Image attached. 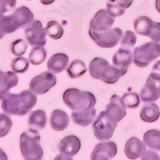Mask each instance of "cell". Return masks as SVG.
Listing matches in <instances>:
<instances>
[{
  "instance_id": "obj_1",
  "label": "cell",
  "mask_w": 160,
  "mask_h": 160,
  "mask_svg": "<svg viewBox=\"0 0 160 160\" xmlns=\"http://www.w3.org/2000/svg\"><path fill=\"white\" fill-rule=\"evenodd\" d=\"M37 95L31 90H25L18 94L10 92L2 100V109L9 115H27L37 102Z\"/></svg>"
},
{
  "instance_id": "obj_2",
  "label": "cell",
  "mask_w": 160,
  "mask_h": 160,
  "mask_svg": "<svg viewBox=\"0 0 160 160\" xmlns=\"http://www.w3.org/2000/svg\"><path fill=\"white\" fill-rule=\"evenodd\" d=\"M89 72L92 78L101 79L108 84H113L126 75L128 69L111 65L108 60L102 58H95L90 62Z\"/></svg>"
},
{
  "instance_id": "obj_3",
  "label": "cell",
  "mask_w": 160,
  "mask_h": 160,
  "mask_svg": "<svg viewBox=\"0 0 160 160\" xmlns=\"http://www.w3.org/2000/svg\"><path fill=\"white\" fill-rule=\"evenodd\" d=\"M34 21V15L27 7H20L11 15L0 17V28L4 34L15 32L19 28H26Z\"/></svg>"
},
{
  "instance_id": "obj_4",
  "label": "cell",
  "mask_w": 160,
  "mask_h": 160,
  "mask_svg": "<svg viewBox=\"0 0 160 160\" xmlns=\"http://www.w3.org/2000/svg\"><path fill=\"white\" fill-rule=\"evenodd\" d=\"M38 131L31 129L22 132L20 136V148L22 157L26 160H41L43 157V150L40 144Z\"/></svg>"
},
{
  "instance_id": "obj_5",
  "label": "cell",
  "mask_w": 160,
  "mask_h": 160,
  "mask_svg": "<svg viewBox=\"0 0 160 160\" xmlns=\"http://www.w3.org/2000/svg\"><path fill=\"white\" fill-rule=\"evenodd\" d=\"M64 102L72 111H81L95 107L96 98L89 91H82L77 88L66 90L62 96Z\"/></svg>"
},
{
  "instance_id": "obj_6",
  "label": "cell",
  "mask_w": 160,
  "mask_h": 160,
  "mask_svg": "<svg viewBox=\"0 0 160 160\" xmlns=\"http://www.w3.org/2000/svg\"><path fill=\"white\" fill-rule=\"evenodd\" d=\"M160 56V43L148 42L135 48L133 51V62L138 68H147Z\"/></svg>"
},
{
  "instance_id": "obj_7",
  "label": "cell",
  "mask_w": 160,
  "mask_h": 160,
  "mask_svg": "<svg viewBox=\"0 0 160 160\" xmlns=\"http://www.w3.org/2000/svg\"><path fill=\"white\" fill-rule=\"evenodd\" d=\"M117 123L109 119L105 111H101L92 124L95 138L99 141H108L113 136Z\"/></svg>"
},
{
  "instance_id": "obj_8",
  "label": "cell",
  "mask_w": 160,
  "mask_h": 160,
  "mask_svg": "<svg viewBox=\"0 0 160 160\" xmlns=\"http://www.w3.org/2000/svg\"><path fill=\"white\" fill-rule=\"evenodd\" d=\"M123 32L122 29L118 28H111L104 32H95L89 30V35L93 41L100 48H112L118 45L122 37Z\"/></svg>"
},
{
  "instance_id": "obj_9",
  "label": "cell",
  "mask_w": 160,
  "mask_h": 160,
  "mask_svg": "<svg viewBox=\"0 0 160 160\" xmlns=\"http://www.w3.org/2000/svg\"><path fill=\"white\" fill-rule=\"evenodd\" d=\"M56 82V75L51 71H46L31 79L29 88L35 95H43L51 89Z\"/></svg>"
},
{
  "instance_id": "obj_10",
  "label": "cell",
  "mask_w": 160,
  "mask_h": 160,
  "mask_svg": "<svg viewBox=\"0 0 160 160\" xmlns=\"http://www.w3.org/2000/svg\"><path fill=\"white\" fill-rule=\"evenodd\" d=\"M160 98V75L151 73L146 84L140 91V98L142 102H155Z\"/></svg>"
},
{
  "instance_id": "obj_11",
  "label": "cell",
  "mask_w": 160,
  "mask_h": 160,
  "mask_svg": "<svg viewBox=\"0 0 160 160\" xmlns=\"http://www.w3.org/2000/svg\"><path fill=\"white\" fill-rule=\"evenodd\" d=\"M46 35V29L38 20L33 21L25 28L26 39L32 47H44L47 42Z\"/></svg>"
},
{
  "instance_id": "obj_12",
  "label": "cell",
  "mask_w": 160,
  "mask_h": 160,
  "mask_svg": "<svg viewBox=\"0 0 160 160\" xmlns=\"http://www.w3.org/2000/svg\"><path fill=\"white\" fill-rule=\"evenodd\" d=\"M81 148V141L75 135H68L64 137L59 142L58 149L60 152V155L56 157V159H72L79 151Z\"/></svg>"
},
{
  "instance_id": "obj_13",
  "label": "cell",
  "mask_w": 160,
  "mask_h": 160,
  "mask_svg": "<svg viewBox=\"0 0 160 160\" xmlns=\"http://www.w3.org/2000/svg\"><path fill=\"white\" fill-rule=\"evenodd\" d=\"M105 112L111 121L118 123L127 115V106L121 97L114 95L111 97Z\"/></svg>"
},
{
  "instance_id": "obj_14",
  "label": "cell",
  "mask_w": 160,
  "mask_h": 160,
  "mask_svg": "<svg viewBox=\"0 0 160 160\" xmlns=\"http://www.w3.org/2000/svg\"><path fill=\"white\" fill-rule=\"evenodd\" d=\"M115 23V18L111 17L106 10L102 9L95 14L91 19L90 29L95 32H104L112 28Z\"/></svg>"
},
{
  "instance_id": "obj_15",
  "label": "cell",
  "mask_w": 160,
  "mask_h": 160,
  "mask_svg": "<svg viewBox=\"0 0 160 160\" xmlns=\"http://www.w3.org/2000/svg\"><path fill=\"white\" fill-rule=\"evenodd\" d=\"M117 154V146L114 142H99L96 144L91 155V160L112 159Z\"/></svg>"
},
{
  "instance_id": "obj_16",
  "label": "cell",
  "mask_w": 160,
  "mask_h": 160,
  "mask_svg": "<svg viewBox=\"0 0 160 160\" xmlns=\"http://www.w3.org/2000/svg\"><path fill=\"white\" fill-rule=\"evenodd\" d=\"M146 145L137 137H131L127 141L124 148V152L129 159H137L141 158L146 149Z\"/></svg>"
},
{
  "instance_id": "obj_17",
  "label": "cell",
  "mask_w": 160,
  "mask_h": 160,
  "mask_svg": "<svg viewBox=\"0 0 160 160\" xmlns=\"http://www.w3.org/2000/svg\"><path fill=\"white\" fill-rule=\"evenodd\" d=\"M18 82V77L14 71L3 72L0 71V100L8 95L13 88L16 87Z\"/></svg>"
},
{
  "instance_id": "obj_18",
  "label": "cell",
  "mask_w": 160,
  "mask_h": 160,
  "mask_svg": "<svg viewBox=\"0 0 160 160\" xmlns=\"http://www.w3.org/2000/svg\"><path fill=\"white\" fill-rule=\"evenodd\" d=\"M97 111L95 107L81 111H72L71 118L75 124L81 127H88L91 125L95 119Z\"/></svg>"
},
{
  "instance_id": "obj_19",
  "label": "cell",
  "mask_w": 160,
  "mask_h": 160,
  "mask_svg": "<svg viewBox=\"0 0 160 160\" xmlns=\"http://www.w3.org/2000/svg\"><path fill=\"white\" fill-rule=\"evenodd\" d=\"M69 63V58L66 54L58 53L53 55L48 60L47 67L48 71L54 74H59L68 68Z\"/></svg>"
},
{
  "instance_id": "obj_20",
  "label": "cell",
  "mask_w": 160,
  "mask_h": 160,
  "mask_svg": "<svg viewBox=\"0 0 160 160\" xmlns=\"http://www.w3.org/2000/svg\"><path fill=\"white\" fill-rule=\"evenodd\" d=\"M70 119L68 113L62 110H55L51 113L50 124L53 130L56 131H64L69 125Z\"/></svg>"
},
{
  "instance_id": "obj_21",
  "label": "cell",
  "mask_w": 160,
  "mask_h": 160,
  "mask_svg": "<svg viewBox=\"0 0 160 160\" xmlns=\"http://www.w3.org/2000/svg\"><path fill=\"white\" fill-rule=\"evenodd\" d=\"M112 62L117 68L128 69L133 62V54L129 49L120 48L113 56Z\"/></svg>"
},
{
  "instance_id": "obj_22",
  "label": "cell",
  "mask_w": 160,
  "mask_h": 160,
  "mask_svg": "<svg viewBox=\"0 0 160 160\" xmlns=\"http://www.w3.org/2000/svg\"><path fill=\"white\" fill-rule=\"evenodd\" d=\"M28 122L31 129L37 130V131L44 129L48 122L47 114L42 110H36L32 111L28 117Z\"/></svg>"
},
{
  "instance_id": "obj_23",
  "label": "cell",
  "mask_w": 160,
  "mask_h": 160,
  "mask_svg": "<svg viewBox=\"0 0 160 160\" xmlns=\"http://www.w3.org/2000/svg\"><path fill=\"white\" fill-rule=\"evenodd\" d=\"M160 116V111L158 105L154 102H150L142 106L140 111V117L144 122H153L158 119Z\"/></svg>"
},
{
  "instance_id": "obj_24",
  "label": "cell",
  "mask_w": 160,
  "mask_h": 160,
  "mask_svg": "<svg viewBox=\"0 0 160 160\" xmlns=\"http://www.w3.org/2000/svg\"><path fill=\"white\" fill-rule=\"evenodd\" d=\"M153 23L154 21L151 20L149 17L140 16L135 20L134 29L138 35L148 37Z\"/></svg>"
},
{
  "instance_id": "obj_25",
  "label": "cell",
  "mask_w": 160,
  "mask_h": 160,
  "mask_svg": "<svg viewBox=\"0 0 160 160\" xmlns=\"http://www.w3.org/2000/svg\"><path fill=\"white\" fill-rule=\"evenodd\" d=\"M142 140L147 148L160 151V131L155 129L149 130L144 134Z\"/></svg>"
},
{
  "instance_id": "obj_26",
  "label": "cell",
  "mask_w": 160,
  "mask_h": 160,
  "mask_svg": "<svg viewBox=\"0 0 160 160\" xmlns=\"http://www.w3.org/2000/svg\"><path fill=\"white\" fill-rule=\"evenodd\" d=\"M88 71L87 66L85 65L82 60L75 59L73 60L70 66L67 68V73L71 78H77L82 77L85 75Z\"/></svg>"
},
{
  "instance_id": "obj_27",
  "label": "cell",
  "mask_w": 160,
  "mask_h": 160,
  "mask_svg": "<svg viewBox=\"0 0 160 160\" xmlns=\"http://www.w3.org/2000/svg\"><path fill=\"white\" fill-rule=\"evenodd\" d=\"M48 52L43 47H34L29 54V62L32 65L38 66L45 62Z\"/></svg>"
},
{
  "instance_id": "obj_28",
  "label": "cell",
  "mask_w": 160,
  "mask_h": 160,
  "mask_svg": "<svg viewBox=\"0 0 160 160\" xmlns=\"http://www.w3.org/2000/svg\"><path fill=\"white\" fill-rule=\"evenodd\" d=\"M47 35L52 39H59L63 35V28L57 21H50L46 25Z\"/></svg>"
},
{
  "instance_id": "obj_29",
  "label": "cell",
  "mask_w": 160,
  "mask_h": 160,
  "mask_svg": "<svg viewBox=\"0 0 160 160\" xmlns=\"http://www.w3.org/2000/svg\"><path fill=\"white\" fill-rule=\"evenodd\" d=\"M29 60L24 57H17L11 62V69L16 74H22L27 72L29 69Z\"/></svg>"
},
{
  "instance_id": "obj_30",
  "label": "cell",
  "mask_w": 160,
  "mask_h": 160,
  "mask_svg": "<svg viewBox=\"0 0 160 160\" xmlns=\"http://www.w3.org/2000/svg\"><path fill=\"white\" fill-rule=\"evenodd\" d=\"M122 98L127 106V108L129 109H135L140 105L139 96L135 92L125 93Z\"/></svg>"
},
{
  "instance_id": "obj_31",
  "label": "cell",
  "mask_w": 160,
  "mask_h": 160,
  "mask_svg": "<svg viewBox=\"0 0 160 160\" xmlns=\"http://www.w3.org/2000/svg\"><path fill=\"white\" fill-rule=\"evenodd\" d=\"M136 42L137 38L135 33L131 31H127L122 36L120 45H121V48L130 50L135 47Z\"/></svg>"
},
{
  "instance_id": "obj_32",
  "label": "cell",
  "mask_w": 160,
  "mask_h": 160,
  "mask_svg": "<svg viewBox=\"0 0 160 160\" xmlns=\"http://www.w3.org/2000/svg\"><path fill=\"white\" fill-rule=\"evenodd\" d=\"M28 43L23 39H17L11 43V51L13 55L17 57L22 56L27 51Z\"/></svg>"
},
{
  "instance_id": "obj_33",
  "label": "cell",
  "mask_w": 160,
  "mask_h": 160,
  "mask_svg": "<svg viewBox=\"0 0 160 160\" xmlns=\"http://www.w3.org/2000/svg\"><path fill=\"white\" fill-rule=\"evenodd\" d=\"M12 127V120L6 114H0V138L6 136Z\"/></svg>"
},
{
  "instance_id": "obj_34",
  "label": "cell",
  "mask_w": 160,
  "mask_h": 160,
  "mask_svg": "<svg viewBox=\"0 0 160 160\" xmlns=\"http://www.w3.org/2000/svg\"><path fill=\"white\" fill-rule=\"evenodd\" d=\"M107 11L111 17L116 18L123 15L125 9L121 8L115 1H108L107 3Z\"/></svg>"
},
{
  "instance_id": "obj_35",
  "label": "cell",
  "mask_w": 160,
  "mask_h": 160,
  "mask_svg": "<svg viewBox=\"0 0 160 160\" xmlns=\"http://www.w3.org/2000/svg\"><path fill=\"white\" fill-rule=\"evenodd\" d=\"M17 0H0V17L15 10Z\"/></svg>"
},
{
  "instance_id": "obj_36",
  "label": "cell",
  "mask_w": 160,
  "mask_h": 160,
  "mask_svg": "<svg viewBox=\"0 0 160 160\" xmlns=\"http://www.w3.org/2000/svg\"><path fill=\"white\" fill-rule=\"evenodd\" d=\"M148 38L155 42H160V22H154Z\"/></svg>"
},
{
  "instance_id": "obj_37",
  "label": "cell",
  "mask_w": 160,
  "mask_h": 160,
  "mask_svg": "<svg viewBox=\"0 0 160 160\" xmlns=\"http://www.w3.org/2000/svg\"><path fill=\"white\" fill-rule=\"evenodd\" d=\"M141 159H160L159 155L152 151H146L141 157Z\"/></svg>"
},
{
  "instance_id": "obj_38",
  "label": "cell",
  "mask_w": 160,
  "mask_h": 160,
  "mask_svg": "<svg viewBox=\"0 0 160 160\" xmlns=\"http://www.w3.org/2000/svg\"><path fill=\"white\" fill-rule=\"evenodd\" d=\"M111 1H115L121 8L126 10L127 8L131 7V5L133 3L134 0H111Z\"/></svg>"
},
{
  "instance_id": "obj_39",
  "label": "cell",
  "mask_w": 160,
  "mask_h": 160,
  "mask_svg": "<svg viewBox=\"0 0 160 160\" xmlns=\"http://www.w3.org/2000/svg\"><path fill=\"white\" fill-rule=\"evenodd\" d=\"M151 72L160 75V60L154 64V66H153V68H152V71H151Z\"/></svg>"
},
{
  "instance_id": "obj_40",
  "label": "cell",
  "mask_w": 160,
  "mask_h": 160,
  "mask_svg": "<svg viewBox=\"0 0 160 160\" xmlns=\"http://www.w3.org/2000/svg\"><path fill=\"white\" fill-rule=\"evenodd\" d=\"M8 159V156L5 154L3 151L0 148V160H7Z\"/></svg>"
},
{
  "instance_id": "obj_41",
  "label": "cell",
  "mask_w": 160,
  "mask_h": 160,
  "mask_svg": "<svg viewBox=\"0 0 160 160\" xmlns=\"http://www.w3.org/2000/svg\"><path fill=\"white\" fill-rule=\"evenodd\" d=\"M55 1V0H40V2H42V4H43V5H50Z\"/></svg>"
},
{
  "instance_id": "obj_42",
  "label": "cell",
  "mask_w": 160,
  "mask_h": 160,
  "mask_svg": "<svg viewBox=\"0 0 160 160\" xmlns=\"http://www.w3.org/2000/svg\"><path fill=\"white\" fill-rule=\"evenodd\" d=\"M155 8H156L157 11L160 13V0H156L155 1Z\"/></svg>"
},
{
  "instance_id": "obj_43",
  "label": "cell",
  "mask_w": 160,
  "mask_h": 160,
  "mask_svg": "<svg viewBox=\"0 0 160 160\" xmlns=\"http://www.w3.org/2000/svg\"><path fill=\"white\" fill-rule=\"evenodd\" d=\"M4 35H5V34H4L3 31H2V29H1V28H0V39L3 38Z\"/></svg>"
},
{
  "instance_id": "obj_44",
  "label": "cell",
  "mask_w": 160,
  "mask_h": 160,
  "mask_svg": "<svg viewBox=\"0 0 160 160\" xmlns=\"http://www.w3.org/2000/svg\"><path fill=\"white\" fill-rule=\"evenodd\" d=\"M108 1H111V0H108Z\"/></svg>"
},
{
  "instance_id": "obj_45",
  "label": "cell",
  "mask_w": 160,
  "mask_h": 160,
  "mask_svg": "<svg viewBox=\"0 0 160 160\" xmlns=\"http://www.w3.org/2000/svg\"><path fill=\"white\" fill-rule=\"evenodd\" d=\"M28 1H30V0H28Z\"/></svg>"
}]
</instances>
